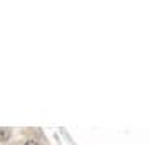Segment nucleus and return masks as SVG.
<instances>
[{"label": "nucleus", "mask_w": 150, "mask_h": 145, "mask_svg": "<svg viewBox=\"0 0 150 145\" xmlns=\"http://www.w3.org/2000/svg\"><path fill=\"white\" fill-rule=\"evenodd\" d=\"M10 138V130L8 128H0V142H7Z\"/></svg>", "instance_id": "nucleus-1"}, {"label": "nucleus", "mask_w": 150, "mask_h": 145, "mask_svg": "<svg viewBox=\"0 0 150 145\" xmlns=\"http://www.w3.org/2000/svg\"><path fill=\"white\" fill-rule=\"evenodd\" d=\"M24 145H39V144H37V140H34V138H30V140H27V142H25Z\"/></svg>", "instance_id": "nucleus-2"}]
</instances>
